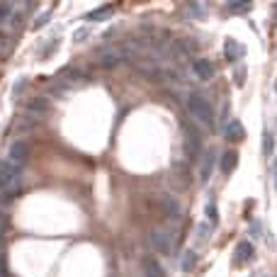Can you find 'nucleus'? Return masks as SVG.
<instances>
[{"mask_svg":"<svg viewBox=\"0 0 277 277\" xmlns=\"http://www.w3.org/2000/svg\"><path fill=\"white\" fill-rule=\"evenodd\" d=\"M187 112L192 114L194 120L204 124V127H214V110L209 100L200 95V92H192V95H187Z\"/></svg>","mask_w":277,"mask_h":277,"instance_id":"f257e3e1","label":"nucleus"},{"mask_svg":"<svg viewBox=\"0 0 277 277\" xmlns=\"http://www.w3.org/2000/svg\"><path fill=\"white\" fill-rule=\"evenodd\" d=\"M175 241H177L175 231L170 226H161V229H156L151 233V248L156 253H161V255H170L175 250Z\"/></svg>","mask_w":277,"mask_h":277,"instance_id":"f03ea898","label":"nucleus"},{"mask_svg":"<svg viewBox=\"0 0 277 277\" xmlns=\"http://www.w3.org/2000/svg\"><path fill=\"white\" fill-rule=\"evenodd\" d=\"M19 183V166L0 161V190H12Z\"/></svg>","mask_w":277,"mask_h":277,"instance_id":"7ed1b4c3","label":"nucleus"},{"mask_svg":"<svg viewBox=\"0 0 277 277\" xmlns=\"http://www.w3.org/2000/svg\"><path fill=\"white\" fill-rule=\"evenodd\" d=\"M124 61V54H122V46H105L100 49V54H97V64L102 68H114V66H120Z\"/></svg>","mask_w":277,"mask_h":277,"instance_id":"20e7f679","label":"nucleus"},{"mask_svg":"<svg viewBox=\"0 0 277 277\" xmlns=\"http://www.w3.org/2000/svg\"><path fill=\"white\" fill-rule=\"evenodd\" d=\"M161 209L170 219H180V214H183V207H180V202H177L173 194H163L161 197Z\"/></svg>","mask_w":277,"mask_h":277,"instance_id":"39448f33","label":"nucleus"},{"mask_svg":"<svg viewBox=\"0 0 277 277\" xmlns=\"http://www.w3.org/2000/svg\"><path fill=\"white\" fill-rule=\"evenodd\" d=\"M192 73L194 78H200V81H209L214 75V66L209 58H194L192 61Z\"/></svg>","mask_w":277,"mask_h":277,"instance_id":"423d86ee","label":"nucleus"},{"mask_svg":"<svg viewBox=\"0 0 277 277\" xmlns=\"http://www.w3.org/2000/svg\"><path fill=\"white\" fill-rule=\"evenodd\" d=\"M8 156H10V161H12L15 166H22V163L27 161V156H29V146L25 144V141H12Z\"/></svg>","mask_w":277,"mask_h":277,"instance_id":"0eeeda50","label":"nucleus"},{"mask_svg":"<svg viewBox=\"0 0 277 277\" xmlns=\"http://www.w3.org/2000/svg\"><path fill=\"white\" fill-rule=\"evenodd\" d=\"M141 270H144V277H166L161 263L156 258H151V255H146V258L141 260Z\"/></svg>","mask_w":277,"mask_h":277,"instance_id":"6e6552de","label":"nucleus"},{"mask_svg":"<svg viewBox=\"0 0 277 277\" xmlns=\"http://www.w3.org/2000/svg\"><path fill=\"white\" fill-rule=\"evenodd\" d=\"M212 170H214V151H207L202 158V166H200V183H209L212 177Z\"/></svg>","mask_w":277,"mask_h":277,"instance_id":"1a4fd4ad","label":"nucleus"},{"mask_svg":"<svg viewBox=\"0 0 277 277\" xmlns=\"http://www.w3.org/2000/svg\"><path fill=\"white\" fill-rule=\"evenodd\" d=\"M224 54L229 61H239L241 56H243V46L236 42V39H226V44H224Z\"/></svg>","mask_w":277,"mask_h":277,"instance_id":"9d476101","label":"nucleus"},{"mask_svg":"<svg viewBox=\"0 0 277 277\" xmlns=\"http://www.w3.org/2000/svg\"><path fill=\"white\" fill-rule=\"evenodd\" d=\"M243 136H246L243 124H241L239 120H231L229 124H226V138H231V141H241Z\"/></svg>","mask_w":277,"mask_h":277,"instance_id":"9b49d317","label":"nucleus"},{"mask_svg":"<svg viewBox=\"0 0 277 277\" xmlns=\"http://www.w3.org/2000/svg\"><path fill=\"white\" fill-rule=\"evenodd\" d=\"M200 148H202V136L194 129H190L187 131V153H190V156H197Z\"/></svg>","mask_w":277,"mask_h":277,"instance_id":"f8f14e48","label":"nucleus"},{"mask_svg":"<svg viewBox=\"0 0 277 277\" xmlns=\"http://www.w3.org/2000/svg\"><path fill=\"white\" fill-rule=\"evenodd\" d=\"M236 166H239V153H236V151H226V153L222 156V173L229 175Z\"/></svg>","mask_w":277,"mask_h":277,"instance_id":"ddd939ff","label":"nucleus"},{"mask_svg":"<svg viewBox=\"0 0 277 277\" xmlns=\"http://www.w3.org/2000/svg\"><path fill=\"white\" fill-rule=\"evenodd\" d=\"M250 258H253V246H250L248 241H241L239 246H236V260L239 263H246Z\"/></svg>","mask_w":277,"mask_h":277,"instance_id":"4468645a","label":"nucleus"},{"mask_svg":"<svg viewBox=\"0 0 277 277\" xmlns=\"http://www.w3.org/2000/svg\"><path fill=\"white\" fill-rule=\"evenodd\" d=\"M110 15H112V5H102V8H95L92 12H88L85 19H90V22H100V19L110 17Z\"/></svg>","mask_w":277,"mask_h":277,"instance_id":"2eb2a0df","label":"nucleus"},{"mask_svg":"<svg viewBox=\"0 0 277 277\" xmlns=\"http://www.w3.org/2000/svg\"><path fill=\"white\" fill-rule=\"evenodd\" d=\"M194 263H197V255H194V250H187L183 258V270L185 272H190V270L194 268Z\"/></svg>","mask_w":277,"mask_h":277,"instance_id":"dca6fc26","label":"nucleus"},{"mask_svg":"<svg viewBox=\"0 0 277 277\" xmlns=\"http://www.w3.org/2000/svg\"><path fill=\"white\" fill-rule=\"evenodd\" d=\"M272 148H275L272 134H270V131H265V136H263V153H265V156H272Z\"/></svg>","mask_w":277,"mask_h":277,"instance_id":"f3484780","label":"nucleus"},{"mask_svg":"<svg viewBox=\"0 0 277 277\" xmlns=\"http://www.w3.org/2000/svg\"><path fill=\"white\" fill-rule=\"evenodd\" d=\"M229 10L231 12H246V10H250V3H231Z\"/></svg>","mask_w":277,"mask_h":277,"instance_id":"a211bd4d","label":"nucleus"},{"mask_svg":"<svg viewBox=\"0 0 277 277\" xmlns=\"http://www.w3.org/2000/svg\"><path fill=\"white\" fill-rule=\"evenodd\" d=\"M44 110H46V102H44V100L29 102V112H44Z\"/></svg>","mask_w":277,"mask_h":277,"instance_id":"6ab92c4d","label":"nucleus"},{"mask_svg":"<svg viewBox=\"0 0 277 277\" xmlns=\"http://www.w3.org/2000/svg\"><path fill=\"white\" fill-rule=\"evenodd\" d=\"M207 214H209L212 224H216V207H214V204H209V207H207Z\"/></svg>","mask_w":277,"mask_h":277,"instance_id":"aec40b11","label":"nucleus"},{"mask_svg":"<svg viewBox=\"0 0 277 277\" xmlns=\"http://www.w3.org/2000/svg\"><path fill=\"white\" fill-rule=\"evenodd\" d=\"M0 277H5V275H3V272H0Z\"/></svg>","mask_w":277,"mask_h":277,"instance_id":"412c9836","label":"nucleus"}]
</instances>
